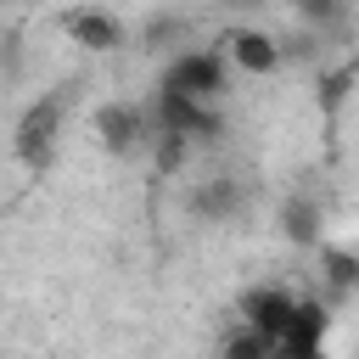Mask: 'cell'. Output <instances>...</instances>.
I'll return each mask as SVG.
<instances>
[{"instance_id":"6da1fadb","label":"cell","mask_w":359,"mask_h":359,"mask_svg":"<svg viewBox=\"0 0 359 359\" xmlns=\"http://www.w3.org/2000/svg\"><path fill=\"white\" fill-rule=\"evenodd\" d=\"M62 107H67V95H62V90H50V95H39V101L22 112V123H17V157H22L34 174H45V163H50V151H56Z\"/></svg>"},{"instance_id":"7a4b0ae2","label":"cell","mask_w":359,"mask_h":359,"mask_svg":"<svg viewBox=\"0 0 359 359\" xmlns=\"http://www.w3.org/2000/svg\"><path fill=\"white\" fill-rule=\"evenodd\" d=\"M163 90H180V95H196V101H213L224 90V62L213 50H185L168 62L163 73Z\"/></svg>"},{"instance_id":"3957f363","label":"cell","mask_w":359,"mask_h":359,"mask_svg":"<svg viewBox=\"0 0 359 359\" xmlns=\"http://www.w3.org/2000/svg\"><path fill=\"white\" fill-rule=\"evenodd\" d=\"M292 314H297V303H292L280 286H258V292H247V297H241V320H247V325H258V331L275 342V353H280V337H286Z\"/></svg>"},{"instance_id":"277c9868","label":"cell","mask_w":359,"mask_h":359,"mask_svg":"<svg viewBox=\"0 0 359 359\" xmlns=\"http://www.w3.org/2000/svg\"><path fill=\"white\" fill-rule=\"evenodd\" d=\"M95 135L107 151H135L146 140V112L140 107H101L95 112Z\"/></svg>"},{"instance_id":"5b68a950","label":"cell","mask_w":359,"mask_h":359,"mask_svg":"<svg viewBox=\"0 0 359 359\" xmlns=\"http://www.w3.org/2000/svg\"><path fill=\"white\" fill-rule=\"evenodd\" d=\"M230 62L241 73H275L280 67V45L269 34H258V28H236L230 34Z\"/></svg>"},{"instance_id":"8992f818","label":"cell","mask_w":359,"mask_h":359,"mask_svg":"<svg viewBox=\"0 0 359 359\" xmlns=\"http://www.w3.org/2000/svg\"><path fill=\"white\" fill-rule=\"evenodd\" d=\"M320 337H325V309H320V303H297V314H292V325H286V337H280V353L309 359V353L320 348Z\"/></svg>"},{"instance_id":"52a82bcc","label":"cell","mask_w":359,"mask_h":359,"mask_svg":"<svg viewBox=\"0 0 359 359\" xmlns=\"http://www.w3.org/2000/svg\"><path fill=\"white\" fill-rule=\"evenodd\" d=\"M67 34H73L79 45H90V50H112V45L123 39V28H118L107 11H90V6L67 11Z\"/></svg>"},{"instance_id":"ba28073f","label":"cell","mask_w":359,"mask_h":359,"mask_svg":"<svg viewBox=\"0 0 359 359\" xmlns=\"http://www.w3.org/2000/svg\"><path fill=\"white\" fill-rule=\"evenodd\" d=\"M280 224H286V236H292L297 247H314V236H320V208H314L309 196H292L286 213H280Z\"/></svg>"}]
</instances>
